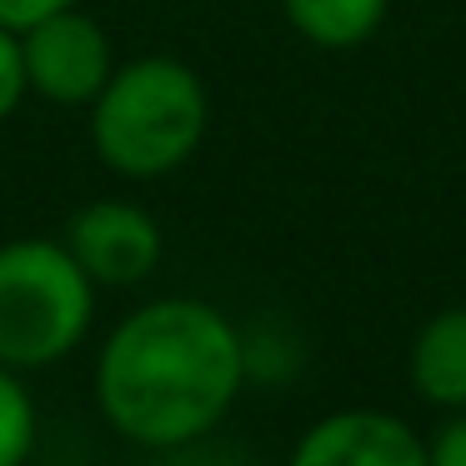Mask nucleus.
Here are the masks:
<instances>
[{
  "label": "nucleus",
  "mask_w": 466,
  "mask_h": 466,
  "mask_svg": "<svg viewBox=\"0 0 466 466\" xmlns=\"http://www.w3.org/2000/svg\"><path fill=\"white\" fill-rule=\"evenodd\" d=\"M61 241L76 256V266L96 281V291L101 286L106 291L141 286L166 256L161 221L141 201H126V196H101V201L76 206Z\"/></svg>",
  "instance_id": "nucleus-5"
},
{
  "label": "nucleus",
  "mask_w": 466,
  "mask_h": 466,
  "mask_svg": "<svg viewBox=\"0 0 466 466\" xmlns=\"http://www.w3.org/2000/svg\"><path fill=\"white\" fill-rule=\"evenodd\" d=\"M281 15L316 51H356L391 15V0H281Z\"/></svg>",
  "instance_id": "nucleus-8"
},
{
  "label": "nucleus",
  "mask_w": 466,
  "mask_h": 466,
  "mask_svg": "<svg viewBox=\"0 0 466 466\" xmlns=\"http://www.w3.org/2000/svg\"><path fill=\"white\" fill-rule=\"evenodd\" d=\"M246 386V336L201 296L146 301L96 356V401L116 436L186 451L221 426Z\"/></svg>",
  "instance_id": "nucleus-1"
},
{
  "label": "nucleus",
  "mask_w": 466,
  "mask_h": 466,
  "mask_svg": "<svg viewBox=\"0 0 466 466\" xmlns=\"http://www.w3.org/2000/svg\"><path fill=\"white\" fill-rule=\"evenodd\" d=\"M71 5H81V0H0V25L5 31H31L35 21H46V15L56 11H71Z\"/></svg>",
  "instance_id": "nucleus-12"
},
{
  "label": "nucleus",
  "mask_w": 466,
  "mask_h": 466,
  "mask_svg": "<svg viewBox=\"0 0 466 466\" xmlns=\"http://www.w3.org/2000/svg\"><path fill=\"white\" fill-rule=\"evenodd\" d=\"M426 461L431 466H466V411H451L426 441Z\"/></svg>",
  "instance_id": "nucleus-11"
},
{
  "label": "nucleus",
  "mask_w": 466,
  "mask_h": 466,
  "mask_svg": "<svg viewBox=\"0 0 466 466\" xmlns=\"http://www.w3.org/2000/svg\"><path fill=\"white\" fill-rule=\"evenodd\" d=\"M21 56L31 96H41L46 106H61V111H86L121 66L111 31L86 5L56 11L35 21L31 31H21Z\"/></svg>",
  "instance_id": "nucleus-4"
},
{
  "label": "nucleus",
  "mask_w": 466,
  "mask_h": 466,
  "mask_svg": "<svg viewBox=\"0 0 466 466\" xmlns=\"http://www.w3.org/2000/svg\"><path fill=\"white\" fill-rule=\"evenodd\" d=\"M91 151L121 181L176 176L211 131V91L181 56H131L111 71L106 91L86 106Z\"/></svg>",
  "instance_id": "nucleus-2"
},
{
  "label": "nucleus",
  "mask_w": 466,
  "mask_h": 466,
  "mask_svg": "<svg viewBox=\"0 0 466 466\" xmlns=\"http://www.w3.org/2000/svg\"><path fill=\"white\" fill-rule=\"evenodd\" d=\"M286 466H431L426 436L376 406H346L306 426Z\"/></svg>",
  "instance_id": "nucleus-6"
},
{
  "label": "nucleus",
  "mask_w": 466,
  "mask_h": 466,
  "mask_svg": "<svg viewBox=\"0 0 466 466\" xmlns=\"http://www.w3.org/2000/svg\"><path fill=\"white\" fill-rule=\"evenodd\" d=\"M35 446V401L21 371L0 366V466H25Z\"/></svg>",
  "instance_id": "nucleus-9"
},
{
  "label": "nucleus",
  "mask_w": 466,
  "mask_h": 466,
  "mask_svg": "<svg viewBox=\"0 0 466 466\" xmlns=\"http://www.w3.org/2000/svg\"><path fill=\"white\" fill-rule=\"evenodd\" d=\"M96 321V281L66 241L15 236L0 246V366L41 371L86 341Z\"/></svg>",
  "instance_id": "nucleus-3"
},
{
  "label": "nucleus",
  "mask_w": 466,
  "mask_h": 466,
  "mask_svg": "<svg viewBox=\"0 0 466 466\" xmlns=\"http://www.w3.org/2000/svg\"><path fill=\"white\" fill-rule=\"evenodd\" d=\"M406 376L421 401L466 411V306H441L426 316L406 356Z\"/></svg>",
  "instance_id": "nucleus-7"
},
{
  "label": "nucleus",
  "mask_w": 466,
  "mask_h": 466,
  "mask_svg": "<svg viewBox=\"0 0 466 466\" xmlns=\"http://www.w3.org/2000/svg\"><path fill=\"white\" fill-rule=\"evenodd\" d=\"M31 86H25V56H21V35L0 25V126L11 121L25 106Z\"/></svg>",
  "instance_id": "nucleus-10"
}]
</instances>
